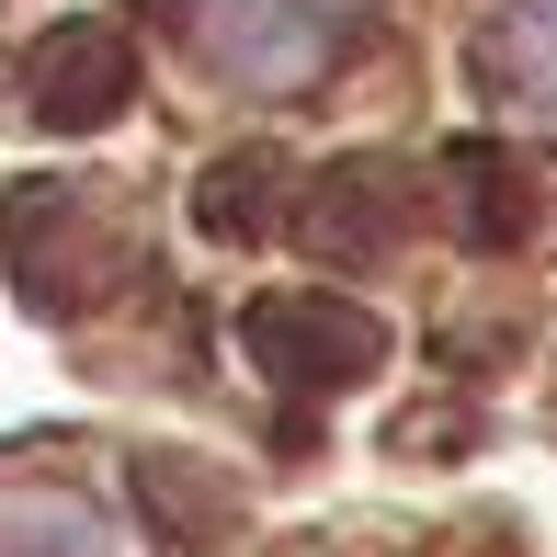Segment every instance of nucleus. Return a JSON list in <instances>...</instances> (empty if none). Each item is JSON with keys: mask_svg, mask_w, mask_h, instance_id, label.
Instances as JSON below:
<instances>
[{"mask_svg": "<svg viewBox=\"0 0 557 557\" xmlns=\"http://www.w3.org/2000/svg\"><path fill=\"white\" fill-rule=\"evenodd\" d=\"M444 194H455V227H467V239H490V250H500V239H523V216L546 206V183L512 160V148H490V137H478V148H455Z\"/></svg>", "mask_w": 557, "mask_h": 557, "instance_id": "6e6552de", "label": "nucleus"}, {"mask_svg": "<svg viewBox=\"0 0 557 557\" xmlns=\"http://www.w3.org/2000/svg\"><path fill=\"white\" fill-rule=\"evenodd\" d=\"M194 216H206L216 239H262V227L285 216V171H273V148H250V160H216L206 183H194Z\"/></svg>", "mask_w": 557, "mask_h": 557, "instance_id": "1a4fd4ad", "label": "nucleus"}, {"mask_svg": "<svg viewBox=\"0 0 557 557\" xmlns=\"http://www.w3.org/2000/svg\"><path fill=\"white\" fill-rule=\"evenodd\" d=\"M239 342H250V364L285 398H342V387H364L375 352H387L375 308H352V296H250Z\"/></svg>", "mask_w": 557, "mask_h": 557, "instance_id": "7ed1b4c3", "label": "nucleus"}, {"mask_svg": "<svg viewBox=\"0 0 557 557\" xmlns=\"http://www.w3.org/2000/svg\"><path fill=\"white\" fill-rule=\"evenodd\" d=\"M0 273L23 285V308L81 319L137 273V216L103 183H12L0 194Z\"/></svg>", "mask_w": 557, "mask_h": 557, "instance_id": "f257e3e1", "label": "nucleus"}, {"mask_svg": "<svg viewBox=\"0 0 557 557\" xmlns=\"http://www.w3.org/2000/svg\"><path fill=\"white\" fill-rule=\"evenodd\" d=\"M137 103V46L114 23H46L23 58V114L35 125H114Z\"/></svg>", "mask_w": 557, "mask_h": 557, "instance_id": "20e7f679", "label": "nucleus"}, {"mask_svg": "<svg viewBox=\"0 0 557 557\" xmlns=\"http://www.w3.org/2000/svg\"><path fill=\"white\" fill-rule=\"evenodd\" d=\"M0 557H125V546H114V523L91 512L81 490L12 478V490H0Z\"/></svg>", "mask_w": 557, "mask_h": 557, "instance_id": "39448f33", "label": "nucleus"}, {"mask_svg": "<svg viewBox=\"0 0 557 557\" xmlns=\"http://www.w3.org/2000/svg\"><path fill=\"white\" fill-rule=\"evenodd\" d=\"M183 23H194V58H206L227 91L273 103V91L331 81L352 46H364L375 0H183Z\"/></svg>", "mask_w": 557, "mask_h": 557, "instance_id": "f03ea898", "label": "nucleus"}, {"mask_svg": "<svg viewBox=\"0 0 557 557\" xmlns=\"http://www.w3.org/2000/svg\"><path fill=\"white\" fill-rule=\"evenodd\" d=\"M490 91L512 114L557 125V0H500V23H490Z\"/></svg>", "mask_w": 557, "mask_h": 557, "instance_id": "0eeeda50", "label": "nucleus"}, {"mask_svg": "<svg viewBox=\"0 0 557 557\" xmlns=\"http://www.w3.org/2000/svg\"><path fill=\"white\" fill-rule=\"evenodd\" d=\"M273 557H331V546H319V535H296V546H273Z\"/></svg>", "mask_w": 557, "mask_h": 557, "instance_id": "9d476101", "label": "nucleus"}, {"mask_svg": "<svg viewBox=\"0 0 557 557\" xmlns=\"http://www.w3.org/2000/svg\"><path fill=\"white\" fill-rule=\"evenodd\" d=\"M398 216H410V183H398V171H331V183L308 194V250H331V262L387 250Z\"/></svg>", "mask_w": 557, "mask_h": 557, "instance_id": "423d86ee", "label": "nucleus"}]
</instances>
